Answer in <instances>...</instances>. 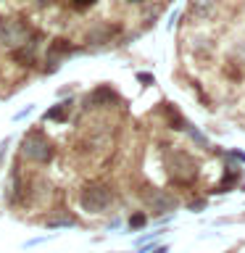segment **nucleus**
<instances>
[{
    "label": "nucleus",
    "mask_w": 245,
    "mask_h": 253,
    "mask_svg": "<svg viewBox=\"0 0 245 253\" xmlns=\"http://www.w3.org/2000/svg\"><path fill=\"white\" fill-rule=\"evenodd\" d=\"M166 169H169V177L174 182H182V185H187L198 177V164L182 150H174V153L166 156Z\"/></svg>",
    "instance_id": "1"
},
{
    "label": "nucleus",
    "mask_w": 245,
    "mask_h": 253,
    "mask_svg": "<svg viewBox=\"0 0 245 253\" xmlns=\"http://www.w3.org/2000/svg\"><path fill=\"white\" fill-rule=\"evenodd\" d=\"M21 153H24V158H29V161L45 164L53 158V145L42 132H29L21 142Z\"/></svg>",
    "instance_id": "2"
},
{
    "label": "nucleus",
    "mask_w": 245,
    "mask_h": 253,
    "mask_svg": "<svg viewBox=\"0 0 245 253\" xmlns=\"http://www.w3.org/2000/svg\"><path fill=\"white\" fill-rule=\"evenodd\" d=\"M111 201H114V195H111V190L106 185H87L84 193H82V206L84 211H92V213H100L106 211Z\"/></svg>",
    "instance_id": "3"
},
{
    "label": "nucleus",
    "mask_w": 245,
    "mask_h": 253,
    "mask_svg": "<svg viewBox=\"0 0 245 253\" xmlns=\"http://www.w3.org/2000/svg\"><path fill=\"white\" fill-rule=\"evenodd\" d=\"M27 35H29V29L19 21H3L0 24V40H3V45H11V47L24 45L27 42Z\"/></svg>",
    "instance_id": "4"
},
{
    "label": "nucleus",
    "mask_w": 245,
    "mask_h": 253,
    "mask_svg": "<svg viewBox=\"0 0 245 253\" xmlns=\"http://www.w3.org/2000/svg\"><path fill=\"white\" fill-rule=\"evenodd\" d=\"M148 201H150V206H153L156 213H166V211L177 209V198L169 195V193H163V190H153V195H150Z\"/></svg>",
    "instance_id": "5"
},
{
    "label": "nucleus",
    "mask_w": 245,
    "mask_h": 253,
    "mask_svg": "<svg viewBox=\"0 0 245 253\" xmlns=\"http://www.w3.org/2000/svg\"><path fill=\"white\" fill-rule=\"evenodd\" d=\"M116 100V92L111 90V87H100V90H95L90 98H87V103H92V106H100V103H114Z\"/></svg>",
    "instance_id": "6"
},
{
    "label": "nucleus",
    "mask_w": 245,
    "mask_h": 253,
    "mask_svg": "<svg viewBox=\"0 0 245 253\" xmlns=\"http://www.w3.org/2000/svg\"><path fill=\"white\" fill-rule=\"evenodd\" d=\"M69 111H71V100H63V103H58L55 108L47 111V114H45V122H47V119H53V122H63Z\"/></svg>",
    "instance_id": "7"
},
{
    "label": "nucleus",
    "mask_w": 245,
    "mask_h": 253,
    "mask_svg": "<svg viewBox=\"0 0 245 253\" xmlns=\"http://www.w3.org/2000/svg\"><path fill=\"white\" fill-rule=\"evenodd\" d=\"M213 5H216V0H193V3H190L195 16H208L213 11Z\"/></svg>",
    "instance_id": "8"
},
{
    "label": "nucleus",
    "mask_w": 245,
    "mask_h": 253,
    "mask_svg": "<svg viewBox=\"0 0 245 253\" xmlns=\"http://www.w3.org/2000/svg\"><path fill=\"white\" fill-rule=\"evenodd\" d=\"M237 179H240V171H235V169H229V171H227V177H224V179H221V182H219V185H216V193H227V190H229V187H232V185H235V182H237Z\"/></svg>",
    "instance_id": "9"
},
{
    "label": "nucleus",
    "mask_w": 245,
    "mask_h": 253,
    "mask_svg": "<svg viewBox=\"0 0 245 253\" xmlns=\"http://www.w3.org/2000/svg\"><path fill=\"white\" fill-rule=\"evenodd\" d=\"M142 224H145V216H142V213H137V216L129 219V227H132V229H140Z\"/></svg>",
    "instance_id": "10"
},
{
    "label": "nucleus",
    "mask_w": 245,
    "mask_h": 253,
    "mask_svg": "<svg viewBox=\"0 0 245 253\" xmlns=\"http://www.w3.org/2000/svg\"><path fill=\"white\" fill-rule=\"evenodd\" d=\"M8 145H11V140H3V142H0V164H3V158H5V153H8Z\"/></svg>",
    "instance_id": "11"
},
{
    "label": "nucleus",
    "mask_w": 245,
    "mask_h": 253,
    "mask_svg": "<svg viewBox=\"0 0 245 253\" xmlns=\"http://www.w3.org/2000/svg\"><path fill=\"white\" fill-rule=\"evenodd\" d=\"M74 5H79V8H87V5H92V3H98V0H71Z\"/></svg>",
    "instance_id": "12"
},
{
    "label": "nucleus",
    "mask_w": 245,
    "mask_h": 253,
    "mask_svg": "<svg viewBox=\"0 0 245 253\" xmlns=\"http://www.w3.org/2000/svg\"><path fill=\"white\" fill-rule=\"evenodd\" d=\"M137 79H140V82H153V77H150V74H137Z\"/></svg>",
    "instance_id": "13"
},
{
    "label": "nucleus",
    "mask_w": 245,
    "mask_h": 253,
    "mask_svg": "<svg viewBox=\"0 0 245 253\" xmlns=\"http://www.w3.org/2000/svg\"><path fill=\"white\" fill-rule=\"evenodd\" d=\"M153 253H166V248H156Z\"/></svg>",
    "instance_id": "14"
},
{
    "label": "nucleus",
    "mask_w": 245,
    "mask_h": 253,
    "mask_svg": "<svg viewBox=\"0 0 245 253\" xmlns=\"http://www.w3.org/2000/svg\"><path fill=\"white\" fill-rule=\"evenodd\" d=\"M37 3H40V5H45V3H47V0H37Z\"/></svg>",
    "instance_id": "15"
},
{
    "label": "nucleus",
    "mask_w": 245,
    "mask_h": 253,
    "mask_svg": "<svg viewBox=\"0 0 245 253\" xmlns=\"http://www.w3.org/2000/svg\"><path fill=\"white\" fill-rule=\"evenodd\" d=\"M132 3H142V0H132Z\"/></svg>",
    "instance_id": "16"
}]
</instances>
